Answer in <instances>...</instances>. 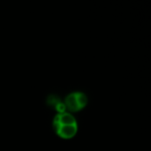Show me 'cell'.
Wrapping results in <instances>:
<instances>
[{
    "instance_id": "1",
    "label": "cell",
    "mask_w": 151,
    "mask_h": 151,
    "mask_svg": "<svg viewBox=\"0 0 151 151\" xmlns=\"http://www.w3.org/2000/svg\"><path fill=\"white\" fill-rule=\"evenodd\" d=\"M52 129L55 134L63 140H70L76 136L79 126L75 116L65 111L57 113L52 119Z\"/></svg>"
},
{
    "instance_id": "2",
    "label": "cell",
    "mask_w": 151,
    "mask_h": 151,
    "mask_svg": "<svg viewBox=\"0 0 151 151\" xmlns=\"http://www.w3.org/2000/svg\"><path fill=\"white\" fill-rule=\"evenodd\" d=\"M65 111L72 114L81 111L88 104V96L82 91H73L66 95L63 100Z\"/></svg>"
},
{
    "instance_id": "3",
    "label": "cell",
    "mask_w": 151,
    "mask_h": 151,
    "mask_svg": "<svg viewBox=\"0 0 151 151\" xmlns=\"http://www.w3.org/2000/svg\"><path fill=\"white\" fill-rule=\"evenodd\" d=\"M45 103L48 107L53 109L57 113H62L66 111L63 100L56 94H50L46 97Z\"/></svg>"
}]
</instances>
